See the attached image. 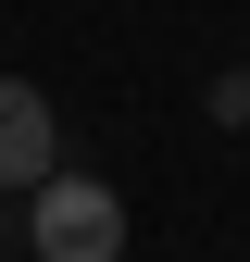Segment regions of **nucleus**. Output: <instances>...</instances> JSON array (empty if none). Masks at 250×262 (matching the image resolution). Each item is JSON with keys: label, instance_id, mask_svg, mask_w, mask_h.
Wrapping results in <instances>:
<instances>
[{"label": "nucleus", "instance_id": "1", "mask_svg": "<svg viewBox=\"0 0 250 262\" xmlns=\"http://www.w3.org/2000/svg\"><path fill=\"white\" fill-rule=\"evenodd\" d=\"M25 237H38V262H113L125 250V200L100 175H50L38 200H25Z\"/></svg>", "mask_w": 250, "mask_h": 262}, {"label": "nucleus", "instance_id": "2", "mask_svg": "<svg viewBox=\"0 0 250 262\" xmlns=\"http://www.w3.org/2000/svg\"><path fill=\"white\" fill-rule=\"evenodd\" d=\"M50 175H62V113L25 75H0V200H38Z\"/></svg>", "mask_w": 250, "mask_h": 262}, {"label": "nucleus", "instance_id": "3", "mask_svg": "<svg viewBox=\"0 0 250 262\" xmlns=\"http://www.w3.org/2000/svg\"><path fill=\"white\" fill-rule=\"evenodd\" d=\"M213 125H250V62H238V75H213Z\"/></svg>", "mask_w": 250, "mask_h": 262}]
</instances>
